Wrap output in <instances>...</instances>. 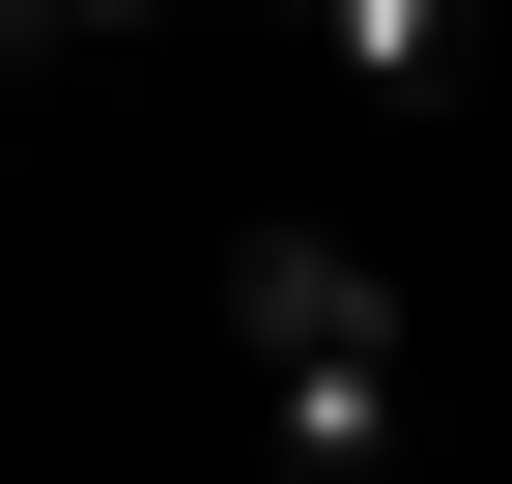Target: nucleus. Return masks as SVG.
<instances>
[{"label": "nucleus", "instance_id": "nucleus-1", "mask_svg": "<svg viewBox=\"0 0 512 484\" xmlns=\"http://www.w3.org/2000/svg\"><path fill=\"white\" fill-rule=\"evenodd\" d=\"M228 371H256V428H285L313 484H370L427 428V342H399V257H370V228H228Z\"/></svg>", "mask_w": 512, "mask_h": 484}, {"label": "nucleus", "instance_id": "nucleus-2", "mask_svg": "<svg viewBox=\"0 0 512 484\" xmlns=\"http://www.w3.org/2000/svg\"><path fill=\"white\" fill-rule=\"evenodd\" d=\"M285 57L342 114H456V57H484V0H285Z\"/></svg>", "mask_w": 512, "mask_h": 484}, {"label": "nucleus", "instance_id": "nucleus-3", "mask_svg": "<svg viewBox=\"0 0 512 484\" xmlns=\"http://www.w3.org/2000/svg\"><path fill=\"white\" fill-rule=\"evenodd\" d=\"M86 29H200V0H86Z\"/></svg>", "mask_w": 512, "mask_h": 484}, {"label": "nucleus", "instance_id": "nucleus-4", "mask_svg": "<svg viewBox=\"0 0 512 484\" xmlns=\"http://www.w3.org/2000/svg\"><path fill=\"white\" fill-rule=\"evenodd\" d=\"M0 29H57V0H0Z\"/></svg>", "mask_w": 512, "mask_h": 484}]
</instances>
